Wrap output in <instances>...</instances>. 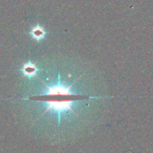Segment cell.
<instances>
[{
	"instance_id": "1",
	"label": "cell",
	"mask_w": 153,
	"mask_h": 153,
	"mask_svg": "<svg viewBox=\"0 0 153 153\" xmlns=\"http://www.w3.org/2000/svg\"><path fill=\"white\" fill-rule=\"evenodd\" d=\"M30 34L32 36L33 38H34L37 40H40L45 37L46 32H45V31L41 28V27L37 26L31 30Z\"/></svg>"
},
{
	"instance_id": "2",
	"label": "cell",
	"mask_w": 153,
	"mask_h": 153,
	"mask_svg": "<svg viewBox=\"0 0 153 153\" xmlns=\"http://www.w3.org/2000/svg\"><path fill=\"white\" fill-rule=\"evenodd\" d=\"M22 72L25 76H28L29 77L33 76L35 75L36 73V67L34 64H31V62H28V64H25L23 66V69H22Z\"/></svg>"
}]
</instances>
